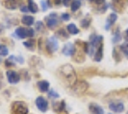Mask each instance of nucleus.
Masks as SVG:
<instances>
[{"mask_svg":"<svg viewBox=\"0 0 128 114\" xmlns=\"http://www.w3.org/2000/svg\"><path fill=\"white\" fill-rule=\"evenodd\" d=\"M60 75L64 79V82L70 86H72L76 82V74L70 64H64L60 68Z\"/></svg>","mask_w":128,"mask_h":114,"instance_id":"nucleus-1","label":"nucleus"},{"mask_svg":"<svg viewBox=\"0 0 128 114\" xmlns=\"http://www.w3.org/2000/svg\"><path fill=\"white\" fill-rule=\"evenodd\" d=\"M11 111L12 114H28V108L23 102H14Z\"/></svg>","mask_w":128,"mask_h":114,"instance_id":"nucleus-2","label":"nucleus"},{"mask_svg":"<svg viewBox=\"0 0 128 114\" xmlns=\"http://www.w3.org/2000/svg\"><path fill=\"white\" fill-rule=\"evenodd\" d=\"M71 87H72V91L75 94H77V95H82L83 93H85L88 90L89 84H88V82H85V81H76V82L73 83V85Z\"/></svg>","mask_w":128,"mask_h":114,"instance_id":"nucleus-3","label":"nucleus"},{"mask_svg":"<svg viewBox=\"0 0 128 114\" xmlns=\"http://www.w3.org/2000/svg\"><path fill=\"white\" fill-rule=\"evenodd\" d=\"M35 33L34 30L31 28H22L19 27L16 30V36L18 38H32L34 37Z\"/></svg>","mask_w":128,"mask_h":114,"instance_id":"nucleus-4","label":"nucleus"},{"mask_svg":"<svg viewBox=\"0 0 128 114\" xmlns=\"http://www.w3.org/2000/svg\"><path fill=\"white\" fill-rule=\"evenodd\" d=\"M58 40L56 37H51L47 39V42H46V48L49 53H54L58 50Z\"/></svg>","mask_w":128,"mask_h":114,"instance_id":"nucleus-5","label":"nucleus"},{"mask_svg":"<svg viewBox=\"0 0 128 114\" xmlns=\"http://www.w3.org/2000/svg\"><path fill=\"white\" fill-rule=\"evenodd\" d=\"M6 76L7 79H8V82L12 84H14V83H18V82L20 81V76L18 72L16 71H12V70H9L6 72Z\"/></svg>","mask_w":128,"mask_h":114,"instance_id":"nucleus-6","label":"nucleus"},{"mask_svg":"<svg viewBox=\"0 0 128 114\" xmlns=\"http://www.w3.org/2000/svg\"><path fill=\"white\" fill-rule=\"evenodd\" d=\"M45 19H46V25H47L48 28L52 29V28H54V27H56V26H57L58 15L55 13H50L49 15H47V16L45 17Z\"/></svg>","mask_w":128,"mask_h":114,"instance_id":"nucleus-7","label":"nucleus"},{"mask_svg":"<svg viewBox=\"0 0 128 114\" xmlns=\"http://www.w3.org/2000/svg\"><path fill=\"white\" fill-rule=\"evenodd\" d=\"M36 105H37V108L42 112H45L47 110V108H48V103L44 97H38L36 99Z\"/></svg>","mask_w":128,"mask_h":114,"instance_id":"nucleus-8","label":"nucleus"},{"mask_svg":"<svg viewBox=\"0 0 128 114\" xmlns=\"http://www.w3.org/2000/svg\"><path fill=\"white\" fill-rule=\"evenodd\" d=\"M113 1V9L116 11H122L127 6L128 0H112Z\"/></svg>","mask_w":128,"mask_h":114,"instance_id":"nucleus-9","label":"nucleus"},{"mask_svg":"<svg viewBox=\"0 0 128 114\" xmlns=\"http://www.w3.org/2000/svg\"><path fill=\"white\" fill-rule=\"evenodd\" d=\"M109 108L116 113H120L124 110V106L122 103H111L109 105Z\"/></svg>","mask_w":128,"mask_h":114,"instance_id":"nucleus-10","label":"nucleus"},{"mask_svg":"<svg viewBox=\"0 0 128 114\" xmlns=\"http://www.w3.org/2000/svg\"><path fill=\"white\" fill-rule=\"evenodd\" d=\"M75 53V48L72 43L68 42L64 46L63 48V54L66 55V56H73Z\"/></svg>","mask_w":128,"mask_h":114,"instance_id":"nucleus-11","label":"nucleus"},{"mask_svg":"<svg viewBox=\"0 0 128 114\" xmlns=\"http://www.w3.org/2000/svg\"><path fill=\"white\" fill-rule=\"evenodd\" d=\"M102 39L103 38L101 37V36H96V35H92L90 36V43L94 48H97L98 46H99V44L102 42Z\"/></svg>","mask_w":128,"mask_h":114,"instance_id":"nucleus-12","label":"nucleus"},{"mask_svg":"<svg viewBox=\"0 0 128 114\" xmlns=\"http://www.w3.org/2000/svg\"><path fill=\"white\" fill-rule=\"evenodd\" d=\"M89 108H90V111L92 114H104V109L100 106L96 105L94 103L90 104L89 106Z\"/></svg>","mask_w":128,"mask_h":114,"instance_id":"nucleus-13","label":"nucleus"},{"mask_svg":"<svg viewBox=\"0 0 128 114\" xmlns=\"http://www.w3.org/2000/svg\"><path fill=\"white\" fill-rule=\"evenodd\" d=\"M116 19H118L116 13H111L109 16H108V18H107V23H106V26H105V29H106V30H109L110 28H111V26L113 25L116 21Z\"/></svg>","mask_w":128,"mask_h":114,"instance_id":"nucleus-14","label":"nucleus"},{"mask_svg":"<svg viewBox=\"0 0 128 114\" xmlns=\"http://www.w3.org/2000/svg\"><path fill=\"white\" fill-rule=\"evenodd\" d=\"M103 57V43L101 42L99 46L97 47V49H96V54H94V60L96 61H100L101 59H102Z\"/></svg>","mask_w":128,"mask_h":114,"instance_id":"nucleus-15","label":"nucleus"},{"mask_svg":"<svg viewBox=\"0 0 128 114\" xmlns=\"http://www.w3.org/2000/svg\"><path fill=\"white\" fill-rule=\"evenodd\" d=\"M52 108L53 109L56 111V112H61V111H64V108H66V104H64V101L62 102H56L52 105Z\"/></svg>","mask_w":128,"mask_h":114,"instance_id":"nucleus-16","label":"nucleus"},{"mask_svg":"<svg viewBox=\"0 0 128 114\" xmlns=\"http://www.w3.org/2000/svg\"><path fill=\"white\" fill-rule=\"evenodd\" d=\"M5 7L9 10H14L18 7V0H6Z\"/></svg>","mask_w":128,"mask_h":114,"instance_id":"nucleus-17","label":"nucleus"},{"mask_svg":"<svg viewBox=\"0 0 128 114\" xmlns=\"http://www.w3.org/2000/svg\"><path fill=\"white\" fill-rule=\"evenodd\" d=\"M38 87L40 92H47L49 89V82L47 81H40L38 82Z\"/></svg>","mask_w":128,"mask_h":114,"instance_id":"nucleus-18","label":"nucleus"},{"mask_svg":"<svg viewBox=\"0 0 128 114\" xmlns=\"http://www.w3.org/2000/svg\"><path fill=\"white\" fill-rule=\"evenodd\" d=\"M34 17L33 16H30V15H24V16H22V18H21V22H22V24H24L26 26H31L34 24Z\"/></svg>","mask_w":128,"mask_h":114,"instance_id":"nucleus-19","label":"nucleus"},{"mask_svg":"<svg viewBox=\"0 0 128 114\" xmlns=\"http://www.w3.org/2000/svg\"><path fill=\"white\" fill-rule=\"evenodd\" d=\"M66 30H68V32L70 33V35H76V34L79 33V29L73 23H70V24H68V25L66 26Z\"/></svg>","mask_w":128,"mask_h":114,"instance_id":"nucleus-20","label":"nucleus"},{"mask_svg":"<svg viewBox=\"0 0 128 114\" xmlns=\"http://www.w3.org/2000/svg\"><path fill=\"white\" fill-rule=\"evenodd\" d=\"M28 8H29V12L33 13H36L38 10V5L33 0H28Z\"/></svg>","mask_w":128,"mask_h":114,"instance_id":"nucleus-21","label":"nucleus"},{"mask_svg":"<svg viewBox=\"0 0 128 114\" xmlns=\"http://www.w3.org/2000/svg\"><path fill=\"white\" fill-rule=\"evenodd\" d=\"M23 45L25 46L26 48L30 49L31 51H34V48H35V45H36V41L34 39H30V40H27V41H24L23 42Z\"/></svg>","mask_w":128,"mask_h":114,"instance_id":"nucleus-22","label":"nucleus"},{"mask_svg":"<svg viewBox=\"0 0 128 114\" xmlns=\"http://www.w3.org/2000/svg\"><path fill=\"white\" fill-rule=\"evenodd\" d=\"M80 7H81V2H80V0H74V1L70 4V8H71V11H72V12H76V11H78Z\"/></svg>","mask_w":128,"mask_h":114,"instance_id":"nucleus-23","label":"nucleus"},{"mask_svg":"<svg viewBox=\"0 0 128 114\" xmlns=\"http://www.w3.org/2000/svg\"><path fill=\"white\" fill-rule=\"evenodd\" d=\"M16 57H14V56H11V57H9L7 58V60L5 61V64H6V66H14V61H16Z\"/></svg>","mask_w":128,"mask_h":114,"instance_id":"nucleus-24","label":"nucleus"},{"mask_svg":"<svg viewBox=\"0 0 128 114\" xmlns=\"http://www.w3.org/2000/svg\"><path fill=\"white\" fill-rule=\"evenodd\" d=\"M56 36H57V37H59V38H68V35L64 32V29L58 30L57 32H56Z\"/></svg>","mask_w":128,"mask_h":114,"instance_id":"nucleus-25","label":"nucleus"},{"mask_svg":"<svg viewBox=\"0 0 128 114\" xmlns=\"http://www.w3.org/2000/svg\"><path fill=\"white\" fill-rule=\"evenodd\" d=\"M90 22H92L90 18H89V17H86V18H84L83 20L81 21V26H82L83 28H85V29H87V28L90 26Z\"/></svg>","mask_w":128,"mask_h":114,"instance_id":"nucleus-26","label":"nucleus"},{"mask_svg":"<svg viewBox=\"0 0 128 114\" xmlns=\"http://www.w3.org/2000/svg\"><path fill=\"white\" fill-rule=\"evenodd\" d=\"M8 53H9V50H8L7 46L0 44V56H7Z\"/></svg>","mask_w":128,"mask_h":114,"instance_id":"nucleus-27","label":"nucleus"},{"mask_svg":"<svg viewBox=\"0 0 128 114\" xmlns=\"http://www.w3.org/2000/svg\"><path fill=\"white\" fill-rule=\"evenodd\" d=\"M48 97L51 98V99H57V98L60 97V95L58 94L55 90H50V91L48 92Z\"/></svg>","mask_w":128,"mask_h":114,"instance_id":"nucleus-28","label":"nucleus"},{"mask_svg":"<svg viewBox=\"0 0 128 114\" xmlns=\"http://www.w3.org/2000/svg\"><path fill=\"white\" fill-rule=\"evenodd\" d=\"M120 50L123 52L124 55L128 56V41L127 42H125V43H123V44L120 46Z\"/></svg>","mask_w":128,"mask_h":114,"instance_id":"nucleus-29","label":"nucleus"},{"mask_svg":"<svg viewBox=\"0 0 128 114\" xmlns=\"http://www.w3.org/2000/svg\"><path fill=\"white\" fill-rule=\"evenodd\" d=\"M120 39H122V36L120 34V30H116V32L115 34V37L113 38V41H114V43H116V42H118Z\"/></svg>","mask_w":128,"mask_h":114,"instance_id":"nucleus-30","label":"nucleus"},{"mask_svg":"<svg viewBox=\"0 0 128 114\" xmlns=\"http://www.w3.org/2000/svg\"><path fill=\"white\" fill-rule=\"evenodd\" d=\"M36 29L38 30V32H42V31H44V23H42V21H38V22L36 23Z\"/></svg>","mask_w":128,"mask_h":114,"instance_id":"nucleus-31","label":"nucleus"},{"mask_svg":"<svg viewBox=\"0 0 128 114\" xmlns=\"http://www.w3.org/2000/svg\"><path fill=\"white\" fill-rule=\"evenodd\" d=\"M40 5H42V10L44 12L47 11V9L49 8L48 2H47V1H44V0H42V1H40Z\"/></svg>","mask_w":128,"mask_h":114,"instance_id":"nucleus-32","label":"nucleus"},{"mask_svg":"<svg viewBox=\"0 0 128 114\" xmlns=\"http://www.w3.org/2000/svg\"><path fill=\"white\" fill-rule=\"evenodd\" d=\"M61 17H62V19H63L64 21H66V20H70V15L68 13H62Z\"/></svg>","mask_w":128,"mask_h":114,"instance_id":"nucleus-33","label":"nucleus"},{"mask_svg":"<svg viewBox=\"0 0 128 114\" xmlns=\"http://www.w3.org/2000/svg\"><path fill=\"white\" fill-rule=\"evenodd\" d=\"M20 11H21L22 13H28V12H29V8L25 6H22V7H20Z\"/></svg>","mask_w":128,"mask_h":114,"instance_id":"nucleus-34","label":"nucleus"},{"mask_svg":"<svg viewBox=\"0 0 128 114\" xmlns=\"http://www.w3.org/2000/svg\"><path fill=\"white\" fill-rule=\"evenodd\" d=\"M94 2L97 5H102L105 3V0H94Z\"/></svg>","mask_w":128,"mask_h":114,"instance_id":"nucleus-35","label":"nucleus"},{"mask_svg":"<svg viewBox=\"0 0 128 114\" xmlns=\"http://www.w3.org/2000/svg\"><path fill=\"white\" fill-rule=\"evenodd\" d=\"M123 38H124V39H125L126 41H128V29L124 32V34H123Z\"/></svg>","mask_w":128,"mask_h":114,"instance_id":"nucleus-36","label":"nucleus"},{"mask_svg":"<svg viewBox=\"0 0 128 114\" xmlns=\"http://www.w3.org/2000/svg\"><path fill=\"white\" fill-rule=\"evenodd\" d=\"M63 2H64V6L68 7V3H70V0H63Z\"/></svg>","mask_w":128,"mask_h":114,"instance_id":"nucleus-37","label":"nucleus"},{"mask_svg":"<svg viewBox=\"0 0 128 114\" xmlns=\"http://www.w3.org/2000/svg\"><path fill=\"white\" fill-rule=\"evenodd\" d=\"M61 2H62V0H54V3H55L56 5H59V4H61Z\"/></svg>","mask_w":128,"mask_h":114,"instance_id":"nucleus-38","label":"nucleus"},{"mask_svg":"<svg viewBox=\"0 0 128 114\" xmlns=\"http://www.w3.org/2000/svg\"><path fill=\"white\" fill-rule=\"evenodd\" d=\"M90 1H92V2H94V0H90Z\"/></svg>","mask_w":128,"mask_h":114,"instance_id":"nucleus-39","label":"nucleus"}]
</instances>
